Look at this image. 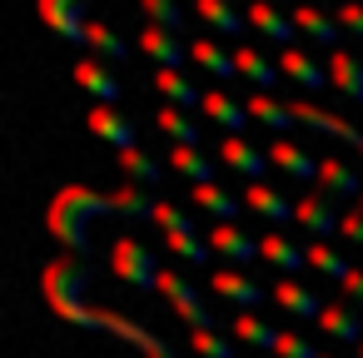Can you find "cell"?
I'll use <instances>...</instances> for the list:
<instances>
[{
	"instance_id": "d590c367",
	"label": "cell",
	"mask_w": 363,
	"mask_h": 358,
	"mask_svg": "<svg viewBox=\"0 0 363 358\" xmlns=\"http://www.w3.org/2000/svg\"><path fill=\"white\" fill-rule=\"evenodd\" d=\"M189 348H194L199 358H234L229 338H219L214 328H189Z\"/></svg>"
},
{
	"instance_id": "4dcf8cb0",
	"label": "cell",
	"mask_w": 363,
	"mask_h": 358,
	"mask_svg": "<svg viewBox=\"0 0 363 358\" xmlns=\"http://www.w3.org/2000/svg\"><path fill=\"white\" fill-rule=\"evenodd\" d=\"M249 115L259 120V125H269V130H289L294 125V105H284V100H274V95H254L249 100Z\"/></svg>"
},
{
	"instance_id": "83f0119b",
	"label": "cell",
	"mask_w": 363,
	"mask_h": 358,
	"mask_svg": "<svg viewBox=\"0 0 363 358\" xmlns=\"http://www.w3.org/2000/svg\"><path fill=\"white\" fill-rule=\"evenodd\" d=\"M155 120H160V130H164V135H169L174 145H184V150H199V120H189L184 110L164 105V110H160Z\"/></svg>"
},
{
	"instance_id": "4316f807",
	"label": "cell",
	"mask_w": 363,
	"mask_h": 358,
	"mask_svg": "<svg viewBox=\"0 0 363 358\" xmlns=\"http://www.w3.org/2000/svg\"><path fill=\"white\" fill-rule=\"evenodd\" d=\"M199 110H204V115H209V120H219V125H224V130H229V135H239V130H244V125H249V120H254V115H249V105H234V100H229V95H224V90H209V95H204V105H199Z\"/></svg>"
},
{
	"instance_id": "cb8c5ba5",
	"label": "cell",
	"mask_w": 363,
	"mask_h": 358,
	"mask_svg": "<svg viewBox=\"0 0 363 358\" xmlns=\"http://www.w3.org/2000/svg\"><path fill=\"white\" fill-rule=\"evenodd\" d=\"M199 21L214 35H244L249 30V16H239V6H229V0H199Z\"/></svg>"
},
{
	"instance_id": "f546056e",
	"label": "cell",
	"mask_w": 363,
	"mask_h": 358,
	"mask_svg": "<svg viewBox=\"0 0 363 358\" xmlns=\"http://www.w3.org/2000/svg\"><path fill=\"white\" fill-rule=\"evenodd\" d=\"M234 65H239V75H244V80H254L259 90H269V85L279 80V70H274L254 45H239V50H234Z\"/></svg>"
},
{
	"instance_id": "ab89813d",
	"label": "cell",
	"mask_w": 363,
	"mask_h": 358,
	"mask_svg": "<svg viewBox=\"0 0 363 358\" xmlns=\"http://www.w3.org/2000/svg\"><path fill=\"white\" fill-rule=\"evenodd\" d=\"M274 353H279V358H318V348H313L308 338H298V333H279Z\"/></svg>"
},
{
	"instance_id": "8fae6325",
	"label": "cell",
	"mask_w": 363,
	"mask_h": 358,
	"mask_svg": "<svg viewBox=\"0 0 363 358\" xmlns=\"http://www.w3.org/2000/svg\"><path fill=\"white\" fill-rule=\"evenodd\" d=\"M209 249L224 254L229 264H254V259H259V239L244 234L239 224H214V229H209Z\"/></svg>"
},
{
	"instance_id": "7c38bea8",
	"label": "cell",
	"mask_w": 363,
	"mask_h": 358,
	"mask_svg": "<svg viewBox=\"0 0 363 358\" xmlns=\"http://www.w3.org/2000/svg\"><path fill=\"white\" fill-rule=\"evenodd\" d=\"M274 298H279V308H289L294 318H313V323H318L323 308H328V303H318V293H313L308 284H298V279H279V284H274Z\"/></svg>"
},
{
	"instance_id": "277c9868",
	"label": "cell",
	"mask_w": 363,
	"mask_h": 358,
	"mask_svg": "<svg viewBox=\"0 0 363 358\" xmlns=\"http://www.w3.org/2000/svg\"><path fill=\"white\" fill-rule=\"evenodd\" d=\"M40 6V21L60 35V40H75V45H90V21H85V0H35Z\"/></svg>"
},
{
	"instance_id": "30bf717a",
	"label": "cell",
	"mask_w": 363,
	"mask_h": 358,
	"mask_svg": "<svg viewBox=\"0 0 363 358\" xmlns=\"http://www.w3.org/2000/svg\"><path fill=\"white\" fill-rule=\"evenodd\" d=\"M294 219H298V229H308L313 239H328L333 229H343V219L333 214V199H328V194H303V199H294Z\"/></svg>"
},
{
	"instance_id": "1f68e13d",
	"label": "cell",
	"mask_w": 363,
	"mask_h": 358,
	"mask_svg": "<svg viewBox=\"0 0 363 358\" xmlns=\"http://www.w3.org/2000/svg\"><path fill=\"white\" fill-rule=\"evenodd\" d=\"M169 164H174L184 179H194V184H214V160H204L199 150H184V145H174V150H169Z\"/></svg>"
},
{
	"instance_id": "d6a6232c",
	"label": "cell",
	"mask_w": 363,
	"mask_h": 358,
	"mask_svg": "<svg viewBox=\"0 0 363 358\" xmlns=\"http://www.w3.org/2000/svg\"><path fill=\"white\" fill-rule=\"evenodd\" d=\"M308 269H318L323 279H338V284H343V279L353 274V264H348V259H343L338 249H328V244H318V239L308 244Z\"/></svg>"
},
{
	"instance_id": "8992f818",
	"label": "cell",
	"mask_w": 363,
	"mask_h": 358,
	"mask_svg": "<svg viewBox=\"0 0 363 358\" xmlns=\"http://www.w3.org/2000/svg\"><path fill=\"white\" fill-rule=\"evenodd\" d=\"M294 120H303L308 130L333 135V140H343V145H353V150L363 155V135H358L353 120H343V115H333V110H318V105H308V100H294Z\"/></svg>"
},
{
	"instance_id": "7402d4cb",
	"label": "cell",
	"mask_w": 363,
	"mask_h": 358,
	"mask_svg": "<svg viewBox=\"0 0 363 358\" xmlns=\"http://www.w3.org/2000/svg\"><path fill=\"white\" fill-rule=\"evenodd\" d=\"M244 204H249L254 214H264L269 224L294 219V199H289V194H279V189H269V184H249V189H244Z\"/></svg>"
},
{
	"instance_id": "74e56055",
	"label": "cell",
	"mask_w": 363,
	"mask_h": 358,
	"mask_svg": "<svg viewBox=\"0 0 363 358\" xmlns=\"http://www.w3.org/2000/svg\"><path fill=\"white\" fill-rule=\"evenodd\" d=\"M164 244H169L179 259H189V264H209V254H214V249H209L204 239H194V234H164Z\"/></svg>"
},
{
	"instance_id": "f6af8a7d",
	"label": "cell",
	"mask_w": 363,
	"mask_h": 358,
	"mask_svg": "<svg viewBox=\"0 0 363 358\" xmlns=\"http://www.w3.org/2000/svg\"><path fill=\"white\" fill-rule=\"evenodd\" d=\"M338 6H358V0H338Z\"/></svg>"
},
{
	"instance_id": "b9f144b4",
	"label": "cell",
	"mask_w": 363,
	"mask_h": 358,
	"mask_svg": "<svg viewBox=\"0 0 363 358\" xmlns=\"http://www.w3.org/2000/svg\"><path fill=\"white\" fill-rule=\"evenodd\" d=\"M338 234H343V239H358V244H363V199L353 204V214H343V229H338Z\"/></svg>"
},
{
	"instance_id": "e0dca14e",
	"label": "cell",
	"mask_w": 363,
	"mask_h": 358,
	"mask_svg": "<svg viewBox=\"0 0 363 358\" xmlns=\"http://www.w3.org/2000/svg\"><path fill=\"white\" fill-rule=\"evenodd\" d=\"M279 70H284L294 85H303V90H323V85H328V70H323L318 60H308L303 50H294V45L279 50Z\"/></svg>"
},
{
	"instance_id": "484cf974",
	"label": "cell",
	"mask_w": 363,
	"mask_h": 358,
	"mask_svg": "<svg viewBox=\"0 0 363 358\" xmlns=\"http://www.w3.org/2000/svg\"><path fill=\"white\" fill-rule=\"evenodd\" d=\"M155 90H160L174 110H199V105H204V95L184 80V70H155Z\"/></svg>"
},
{
	"instance_id": "3957f363",
	"label": "cell",
	"mask_w": 363,
	"mask_h": 358,
	"mask_svg": "<svg viewBox=\"0 0 363 358\" xmlns=\"http://www.w3.org/2000/svg\"><path fill=\"white\" fill-rule=\"evenodd\" d=\"M155 289L169 298V308H174V313H179L189 328H219V313L199 303V293H194V284H189L184 274H174V269H160V284H155Z\"/></svg>"
},
{
	"instance_id": "ffe728a7",
	"label": "cell",
	"mask_w": 363,
	"mask_h": 358,
	"mask_svg": "<svg viewBox=\"0 0 363 358\" xmlns=\"http://www.w3.org/2000/svg\"><path fill=\"white\" fill-rule=\"evenodd\" d=\"M269 164H279L289 179H318V160H313L308 150L289 145V140H274V145H269Z\"/></svg>"
},
{
	"instance_id": "7dc6e473",
	"label": "cell",
	"mask_w": 363,
	"mask_h": 358,
	"mask_svg": "<svg viewBox=\"0 0 363 358\" xmlns=\"http://www.w3.org/2000/svg\"><path fill=\"white\" fill-rule=\"evenodd\" d=\"M318 358H333V353H318Z\"/></svg>"
},
{
	"instance_id": "603a6c76",
	"label": "cell",
	"mask_w": 363,
	"mask_h": 358,
	"mask_svg": "<svg viewBox=\"0 0 363 358\" xmlns=\"http://www.w3.org/2000/svg\"><path fill=\"white\" fill-rule=\"evenodd\" d=\"M318 328H323L328 338H338V343H363V318H358V308H348V303H328L323 318H318Z\"/></svg>"
},
{
	"instance_id": "e575fe53",
	"label": "cell",
	"mask_w": 363,
	"mask_h": 358,
	"mask_svg": "<svg viewBox=\"0 0 363 358\" xmlns=\"http://www.w3.org/2000/svg\"><path fill=\"white\" fill-rule=\"evenodd\" d=\"M164 234H194V219L179 209V204H169V199H155V214H150Z\"/></svg>"
},
{
	"instance_id": "52a82bcc",
	"label": "cell",
	"mask_w": 363,
	"mask_h": 358,
	"mask_svg": "<svg viewBox=\"0 0 363 358\" xmlns=\"http://www.w3.org/2000/svg\"><path fill=\"white\" fill-rule=\"evenodd\" d=\"M209 284H214V293H224V298H229V303H239L244 313L264 303V284H259L254 274H244V269H214V274H209Z\"/></svg>"
},
{
	"instance_id": "9a60e30c",
	"label": "cell",
	"mask_w": 363,
	"mask_h": 358,
	"mask_svg": "<svg viewBox=\"0 0 363 358\" xmlns=\"http://www.w3.org/2000/svg\"><path fill=\"white\" fill-rule=\"evenodd\" d=\"M259 259L279 264L284 274H298V269H308V249H298V244H294V239H284L279 229L259 234Z\"/></svg>"
},
{
	"instance_id": "bcb514c9",
	"label": "cell",
	"mask_w": 363,
	"mask_h": 358,
	"mask_svg": "<svg viewBox=\"0 0 363 358\" xmlns=\"http://www.w3.org/2000/svg\"><path fill=\"white\" fill-rule=\"evenodd\" d=\"M358 358H363V343H358Z\"/></svg>"
},
{
	"instance_id": "7a4b0ae2",
	"label": "cell",
	"mask_w": 363,
	"mask_h": 358,
	"mask_svg": "<svg viewBox=\"0 0 363 358\" xmlns=\"http://www.w3.org/2000/svg\"><path fill=\"white\" fill-rule=\"evenodd\" d=\"M110 269H115L125 284H135V289H155V284H160L155 249H150L145 239H135V234H120V239H115V249H110Z\"/></svg>"
},
{
	"instance_id": "c3c4849f",
	"label": "cell",
	"mask_w": 363,
	"mask_h": 358,
	"mask_svg": "<svg viewBox=\"0 0 363 358\" xmlns=\"http://www.w3.org/2000/svg\"><path fill=\"white\" fill-rule=\"evenodd\" d=\"M294 6H303V0H294Z\"/></svg>"
},
{
	"instance_id": "ba28073f",
	"label": "cell",
	"mask_w": 363,
	"mask_h": 358,
	"mask_svg": "<svg viewBox=\"0 0 363 358\" xmlns=\"http://www.w3.org/2000/svg\"><path fill=\"white\" fill-rule=\"evenodd\" d=\"M219 160L234 169V174H244L249 184H264V169H269V150H254L249 140H239V135H229L224 145H219Z\"/></svg>"
},
{
	"instance_id": "2e32d148",
	"label": "cell",
	"mask_w": 363,
	"mask_h": 358,
	"mask_svg": "<svg viewBox=\"0 0 363 358\" xmlns=\"http://www.w3.org/2000/svg\"><path fill=\"white\" fill-rule=\"evenodd\" d=\"M289 16H294V30H298V35H308V40H318V45H338V35H343V26H338L333 16L313 11L308 0H303V6H294Z\"/></svg>"
},
{
	"instance_id": "f1b7e54d",
	"label": "cell",
	"mask_w": 363,
	"mask_h": 358,
	"mask_svg": "<svg viewBox=\"0 0 363 358\" xmlns=\"http://www.w3.org/2000/svg\"><path fill=\"white\" fill-rule=\"evenodd\" d=\"M229 328L249 343V348H259V353H274V343H279V328H269L264 318H254V313H234L229 318Z\"/></svg>"
},
{
	"instance_id": "9c48e42d",
	"label": "cell",
	"mask_w": 363,
	"mask_h": 358,
	"mask_svg": "<svg viewBox=\"0 0 363 358\" xmlns=\"http://www.w3.org/2000/svg\"><path fill=\"white\" fill-rule=\"evenodd\" d=\"M318 194H328L333 204L338 199H363V184H358V174L343 164V160H333V155H318Z\"/></svg>"
},
{
	"instance_id": "836d02e7",
	"label": "cell",
	"mask_w": 363,
	"mask_h": 358,
	"mask_svg": "<svg viewBox=\"0 0 363 358\" xmlns=\"http://www.w3.org/2000/svg\"><path fill=\"white\" fill-rule=\"evenodd\" d=\"M120 169H125L135 184H160V160H150L140 145H135V150H120Z\"/></svg>"
},
{
	"instance_id": "4fadbf2b",
	"label": "cell",
	"mask_w": 363,
	"mask_h": 358,
	"mask_svg": "<svg viewBox=\"0 0 363 358\" xmlns=\"http://www.w3.org/2000/svg\"><path fill=\"white\" fill-rule=\"evenodd\" d=\"M328 85H333L338 95H348V100L363 105V60H358L353 50H333V55H328Z\"/></svg>"
},
{
	"instance_id": "f35d334b",
	"label": "cell",
	"mask_w": 363,
	"mask_h": 358,
	"mask_svg": "<svg viewBox=\"0 0 363 358\" xmlns=\"http://www.w3.org/2000/svg\"><path fill=\"white\" fill-rule=\"evenodd\" d=\"M90 45H95L105 60H125V55H130V50H125V40H120L110 26H90Z\"/></svg>"
},
{
	"instance_id": "d4e9b609",
	"label": "cell",
	"mask_w": 363,
	"mask_h": 358,
	"mask_svg": "<svg viewBox=\"0 0 363 358\" xmlns=\"http://www.w3.org/2000/svg\"><path fill=\"white\" fill-rule=\"evenodd\" d=\"M189 55H194V65H199L204 75H214V80H234V75H239L234 55H229L219 40H194V45H189Z\"/></svg>"
},
{
	"instance_id": "60d3db41",
	"label": "cell",
	"mask_w": 363,
	"mask_h": 358,
	"mask_svg": "<svg viewBox=\"0 0 363 358\" xmlns=\"http://www.w3.org/2000/svg\"><path fill=\"white\" fill-rule=\"evenodd\" d=\"M333 21H338L343 30H353V35H363V6H338V11H333Z\"/></svg>"
},
{
	"instance_id": "ee69618b",
	"label": "cell",
	"mask_w": 363,
	"mask_h": 358,
	"mask_svg": "<svg viewBox=\"0 0 363 358\" xmlns=\"http://www.w3.org/2000/svg\"><path fill=\"white\" fill-rule=\"evenodd\" d=\"M145 358H179V353H174V348H169V343H164V338L155 333V338L145 343Z\"/></svg>"
},
{
	"instance_id": "7bdbcfd3",
	"label": "cell",
	"mask_w": 363,
	"mask_h": 358,
	"mask_svg": "<svg viewBox=\"0 0 363 358\" xmlns=\"http://www.w3.org/2000/svg\"><path fill=\"white\" fill-rule=\"evenodd\" d=\"M343 293H348V298H353V303L363 308V269H353V274L343 279Z\"/></svg>"
},
{
	"instance_id": "d6986e66",
	"label": "cell",
	"mask_w": 363,
	"mask_h": 358,
	"mask_svg": "<svg viewBox=\"0 0 363 358\" xmlns=\"http://www.w3.org/2000/svg\"><path fill=\"white\" fill-rule=\"evenodd\" d=\"M75 80H80V90H90L100 105H120V95H125V85H120L105 65H95V60H80V65H75Z\"/></svg>"
},
{
	"instance_id": "6da1fadb",
	"label": "cell",
	"mask_w": 363,
	"mask_h": 358,
	"mask_svg": "<svg viewBox=\"0 0 363 358\" xmlns=\"http://www.w3.org/2000/svg\"><path fill=\"white\" fill-rule=\"evenodd\" d=\"M100 214H125V219H150L155 214V199L140 189V184H120V189H110V194H100V189H90V184H65L55 199H50V209H45V229L65 244V249H90V224L100 219Z\"/></svg>"
},
{
	"instance_id": "ac0fdd59",
	"label": "cell",
	"mask_w": 363,
	"mask_h": 358,
	"mask_svg": "<svg viewBox=\"0 0 363 358\" xmlns=\"http://www.w3.org/2000/svg\"><path fill=\"white\" fill-rule=\"evenodd\" d=\"M249 26L264 35V40H298V30H294V16H279L269 0H249Z\"/></svg>"
},
{
	"instance_id": "5bb4252c",
	"label": "cell",
	"mask_w": 363,
	"mask_h": 358,
	"mask_svg": "<svg viewBox=\"0 0 363 358\" xmlns=\"http://www.w3.org/2000/svg\"><path fill=\"white\" fill-rule=\"evenodd\" d=\"M85 120H90V130H95L105 145H115V150H135V125H130V120H120V110H115V105H95Z\"/></svg>"
},
{
	"instance_id": "5b68a950",
	"label": "cell",
	"mask_w": 363,
	"mask_h": 358,
	"mask_svg": "<svg viewBox=\"0 0 363 358\" xmlns=\"http://www.w3.org/2000/svg\"><path fill=\"white\" fill-rule=\"evenodd\" d=\"M140 50L155 60V70H184V60H194L189 45H179V35L164 30V26H145L140 30Z\"/></svg>"
},
{
	"instance_id": "8d00e7d4",
	"label": "cell",
	"mask_w": 363,
	"mask_h": 358,
	"mask_svg": "<svg viewBox=\"0 0 363 358\" xmlns=\"http://www.w3.org/2000/svg\"><path fill=\"white\" fill-rule=\"evenodd\" d=\"M140 6H145L150 26H164V30H174V35H179V26H184V11L174 6V0H140Z\"/></svg>"
},
{
	"instance_id": "44dd1931",
	"label": "cell",
	"mask_w": 363,
	"mask_h": 358,
	"mask_svg": "<svg viewBox=\"0 0 363 358\" xmlns=\"http://www.w3.org/2000/svg\"><path fill=\"white\" fill-rule=\"evenodd\" d=\"M204 214H214V224H234L239 219V209H244V199L239 194H229V189H219V184H194V194H189Z\"/></svg>"
}]
</instances>
